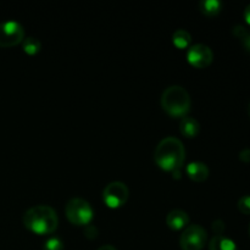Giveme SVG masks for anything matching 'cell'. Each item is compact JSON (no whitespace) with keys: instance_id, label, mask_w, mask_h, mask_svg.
Instances as JSON below:
<instances>
[{"instance_id":"obj_20","label":"cell","mask_w":250,"mask_h":250,"mask_svg":"<svg viewBox=\"0 0 250 250\" xmlns=\"http://www.w3.org/2000/svg\"><path fill=\"white\" fill-rule=\"evenodd\" d=\"M239 159H241L243 163H250V149H244L239 154Z\"/></svg>"},{"instance_id":"obj_9","label":"cell","mask_w":250,"mask_h":250,"mask_svg":"<svg viewBox=\"0 0 250 250\" xmlns=\"http://www.w3.org/2000/svg\"><path fill=\"white\" fill-rule=\"evenodd\" d=\"M166 224L173 231H181L189 225V216L183 210H172L166 216Z\"/></svg>"},{"instance_id":"obj_1","label":"cell","mask_w":250,"mask_h":250,"mask_svg":"<svg viewBox=\"0 0 250 250\" xmlns=\"http://www.w3.org/2000/svg\"><path fill=\"white\" fill-rule=\"evenodd\" d=\"M186 150L182 142L175 137H166L156 146L154 151V160L156 165L165 171L176 172L180 171L185 163Z\"/></svg>"},{"instance_id":"obj_11","label":"cell","mask_w":250,"mask_h":250,"mask_svg":"<svg viewBox=\"0 0 250 250\" xmlns=\"http://www.w3.org/2000/svg\"><path fill=\"white\" fill-rule=\"evenodd\" d=\"M200 131V125L194 117L185 116L180 122V132L182 136L187 138H194L198 136Z\"/></svg>"},{"instance_id":"obj_10","label":"cell","mask_w":250,"mask_h":250,"mask_svg":"<svg viewBox=\"0 0 250 250\" xmlns=\"http://www.w3.org/2000/svg\"><path fill=\"white\" fill-rule=\"evenodd\" d=\"M187 176L194 182H203L209 177V167L205 165L204 163L200 161H194V163L188 164L187 168H186Z\"/></svg>"},{"instance_id":"obj_12","label":"cell","mask_w":250,"mask_h":250,"mask_svg":"<svg viewBox=\"0 0 250 250\" xmlns=\"http://www.w3.org/2000/svg\"><path fill=\"white\" fill-rule=\"evenodd\" d=\"M209 250H238V247L231 238L225 236H215L210 239Z\"/></svg>"},{"instance_id":"obj_14","label":"cell","mask_w":250,"mask_h":250,"mask_svg":"<svg viewBox=\"0 0 250 250\" xmlns=\"http://www.w3.org/2000/svg\"><path fill=\"white\" fill-rule=\"evenodd\" d=\"M172 43L176 48L186 49L192 43V37L186 29H177L172 36Z\"/></svg>"},{"instance_id":"obj_23","label":"cell","mask_w":250,"mask_h":250,"mask_svg":"<svg viewBox=\"0 0 250 250\" xmlns=\"http://www.w3.org/2000/svg\"><path fill=\"white\" fill-rule=\"evenodd\" d=\"M248 112H249V116H250V103H249V106H248Z\"/></svg>"},{"instance_id":"obj_16","label":"cell","mask_w":250,"mask_h":250,"mask_svg":"<svg viewBox=\"0 0 250 250\" xmlns=\"http://www.w3.org/2000/svg\"><path fill=\"white\" fill-rule=\"evenodd\" d=\"M233 33L234 36L238 37V38L241 39L242 43H243V46L246 48V50L250 53V32L247 31L246 27L238 24V26H236L233 28Z\"/></svg>"},{"instance_id":"obj_8","label":"cell","mask_w":250,"mask_h":250,"mask_svg":"<svg viewBox=\"0 0 250 250\" xmlns=\"http://www.w3.org/2000/svg\"><path fill=\"white\" fill-rule=\"evenodd\" d=\"M214 54L212 50L205 44H194L190 45L187 53V60L192 66L197 68H205L212 62Z\"/></svg>"},{"instance_id":"obj_15","label":"cell","mask_w":250,"mask_h":250,"mask_svg":"<svg viewBox=\"0 0 250 250\" xmlns=\"http://www.w3.org/2000/svg\"><path fill=\"white\" fill-rule=\"evenodd\" d=\"M22 45H23V51L26 54H28V55H34V54L39 53V50L42 49L41 42L37 38H32V37L23 39V44Z\"/></svg>"},{"instance_id":"obj_3","label":"cell","mask_w":250,"mask_h":250,"mask_svg":"<svg viewBox=\"0 0 250 250\" xmlns=\"http://www.w3.org/2000/svg\"><path fill=\"white\" fill-rule=\"evenodd\" d=\"M161 106L172 117H185L190 109V97L181 85H171L161 95Z\"/></svg>"},{"instance_id":"obj_18","label":"cell","mask_w":250,"mask_h":250,"mask_svg":"<svg viewBox=\"0 0 250 250\" xmlns=\"http://www.w3.org/2000/svg\"><path fill=\"white\" fill-rule=\"evenodd\" d=\"M238 210L244 215H250V195H244L238 200Z\"/></svg>"},{"instance_id":"obj_2","label":"cell","mask_w":250,"mask_h":250,"mask_svg":"<svg viewBox=\"0 0 250 250\" xmlns=\"http://www.w3.org/2000/svg\"><path fill=\"white\" fill-rule=\"evenodd\" d=\"M58 214L49 205L32 207L23 215L24 227L39 236L53 233L58 229Z\"/></svg>"},{"instance_id":"obj_21","label":"cell","mask_w":250,"mask_h":250,"mask_svg":"<svg viewBox=\"0 0 250 250\" xmlns=\"http://www.w3.org/2000/svg\"><path fill=\"white\" fill-rule=\"evenodd\" d=\"M244 20H246L247 23L250 26V4L246 7V10H244Z\"/></svg>"},{"instance_id":"obj_19","label":"cell","mask_w":250,"mask_h":250,"mask_svg":"<svg viewBox=\"0 0 250 250\" xmlns=\"http://www.w3.org/2000/svg\"><path fill=\"white\" fill-rule=\"evenodd\" d=\"M212 229H214L216 236H221L222 232H224V229H225L224 222H222L221 220H217V221H215L214 224H212Z\"/></svg>"},{"instance_id":"obj_5","label":"cell","mask_w":250,"mask_h":250,"mask_svg":"<svg viewBox=\"0 0 250 250\" xmlns=\"http://www.w3.org/2000/svg\"><path fill=\"white\" fill-rule=\"evenodd\" d=\"M208 233L200 225H189L180 237L182 250H202L207 244Z\"/></svg>"},{"instance_id":"obj_13","label":"cell","mask_w":250,"mask_h":250,"mask_svg":"<svg viewBox=\"0 0 250 250\" xmlns=\"http://www.w3.org/2000/svg\"><path fill=\"white\" fill-rule=\"evenodd\" d=\"M200 11L207 16H216L221 12L222 2L219 0H202L199 2Z\"/></svg>"},{"instance_id":"obj_6","label":"cell","mask_w":250,"mask_h":250,"mask_svg":"<svg viewBox=\"0 0 250 250\" xmlns=\"http://www.w3.org/2000/svg\"><path fill=\"white\" fill-rule=\"evenodd\" d=\"M128 195L129 192L127 186L125 183L119 182V181H115V182L109 183L104 188L103 200L109 208L117 209V208H121L122 205L126 204Z\"/></svg>"},{"instance_id":"obj_7","label":"cell","mask_w":250,"mask_h":250,"mask_svg":"<svg viewBox=\"0 0 250 250\" xmlns=\"http://www.w3.org/2000/svg\"><path fill=\"white\" fill-rule=\"evenodd\" d=\"M24 29L19 22L5 21L0 23V48H11L23 41Z\"/></svg>"},{"instance_id":"obj_22","label":"cell","mask_w":250,"mask_h":250,"mask_svg":"<svg viewBox=\"0 0 250 250\" xmlns=\"http://www.w3.org/2000/svg\"><path fill=\"white\" fill-rule=\"evenodd\" d=\"M98 250H117L115 247L110 246V244H105V246H102Z\"/></svg>"},{"instance_id":"obj_17","label":"cell","mask_w":250,"mask_h":250,"mask_svg":"<svg viewBox=\"0 0 250 250\" xmlns=\"http://www.w3.org/2000/svg\"><path fill=\"white\" fill-rule=\"evenodd\" d=\"M43 250H63L62 241L58 237H51V238L46 239Z\"/></svg>"},{"instance_id":"obj_4","label":"cell","mask_w":250,"mask_h":250,"mask_svg":"<svg viewBox=\"0 0 250 250\" xmlns=\"http://www.w3.org/2000/svg\"><path fill=\"white\" fill-rule=\"evenodd\" d=\"M65 214L68 221L77 226H87L94 216L92 205L87 200L81 198H73L68 200L65 208Z\"/></svg>"},{"instance_id":"obj_24","label":"cell","mask_w":250,"mask_h":250,"mask_svg":"<svg viewBox=\"0 0 250 250\" xmlns=\"http://www.w3.org/2000/svg\"><path fill=\"white\" fill-rule=\"evenodd\" d=\"M249 234H250V225H249Z\"/></svg>"}]
</instances>
